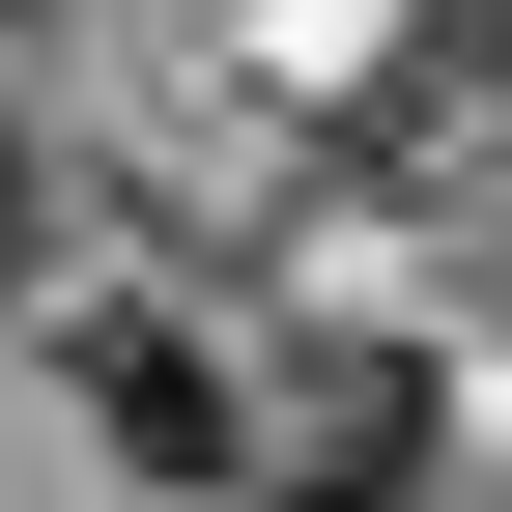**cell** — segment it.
Instances as JSON below:
<instances>
[{
    "instance_id": "6da1fadb",
    "label": "cell",
    "mask_w": 512,
    "mask_h": 512,
    "mask_svg": "<svg viewBox=\"0 0 512 512\" xmlns=\"http://www.w3.org/2000/svg\"><path fill=\"white\" fill-rule=\"evenodd\" d=\"M86 427L143 484H256V370L200 342V313H86Z\"/></svg>"
},
{
    "instance_id": "7a4b0ae2",
    "label": "cell",
    "mask_w": 512,
    "mask_h": 512,
    "mask_svg": "<svg viewBox=\"0 0 512 512\" xmlns=\"http://www.w3.org/2000/svg\"><path fill=\"white\" fill-rule=\"evenodd\" d=\"M29 256H57V171H29V114H0V313H29Z\"/></svg>"
}]
</instances>
